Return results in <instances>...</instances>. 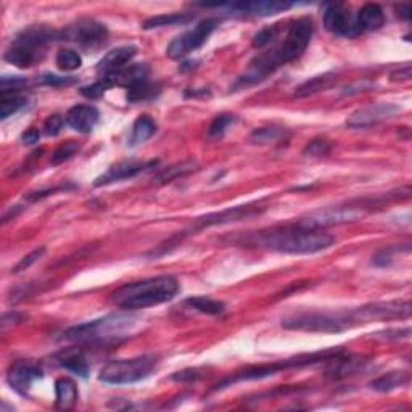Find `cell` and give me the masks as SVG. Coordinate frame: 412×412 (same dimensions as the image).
I'll return each instance as SVG.
<instances>
[{
    "mask_svg": "<svg viewBox=\"0 0 412 412\" xmlns=\"http://www.w3.org/2000/svg\"><path fill=\"white\" fill-rule=\"evenodd\" d=\"M255 243L285 255H314L334 245L335 237L322 229H309L295 224L260 232Z\"/></svg>",
    "mask_w": 412,
    "mask_h": 412,
    "instance_id": "6da1fadb",
    "label": "cell"
},
{
    "mask_svg": "<svg viewBox=\"0 0 412 412\" xmlns=\"http://www.w3.org/2000/svg\"><path fill=\"white\" fill-rule=\"evenodd\" d=\"M179 280L172 275H158L126 284L113 293V303L121 309H145L168 303L179 293Z\"/></svg>",
    "mask_w": 412,
    "mask_h": 412,
    "instance_id": "7a4b0ae2",
    "label": "cell"
},
{
    "mask_svg": "<svg viewBox=\"0 0 412 412\" xmlns=\"http://www.w3.org/2000/svg\"><path fill=\"white\" fill-rule=\"evenodd\" d=\"M140 319L134 314H110L84 324L74 325L65 332L63 336L76 343L113 345L128 339L137 329Z\"/></svg>",
    "mask_w": 412,
    "mask_h": 412,
    "instance_id": "3957f363",
    "label": "cell"
},
{
    "mask_svg": "<svg viewBox=\"0 0 412 412\" xmlns=\"http://www.w3.org/2000/svg\"><path fill=\"white\" fill-rule=\"evenodd\" d=\"M312 32H314V23H312L311 18H298L288 27L287 36H285L282 44L273 50L256 55V65L268 76H271L277 68L284 67V65L290 62H295V60L301 57L304 50L308 49L309 42H311Z\"/></svg>",
    "mask_w": 412,
    "mask_h": 412,
    "instance_id": "277c9868",
    "label": "cell"
},
{
    "mask_svg": "<svg viewBox=\"0 0 412 412\" xmlns=\"http://www.w3.org/2000/svg\"><path fill=\"white\" fill-rule=\"evenodd\" d=\"M62 37L57 31L45 26H31L21 31L13 41L10 49L5 52L3 58L13 67L30 68L44 58V49L47 44Z\"/></svg>",
    "mask_w": 412,
    "mask_h": 412,
    "instance_id": "5b68a950",
    "label": "cell"
},
{
    "mask_svg": "<svg viewBox=\"0 0 412 412\" xmlns=\"http://www.w3.org/2000/svg\"><path fill=\"white\" fill-rule=\"evenodd\" d=\"M158 360L154 356L145 354L130 359H116L110 360L108 364L102 367L100 382L108 385H129L150 377L157 369Z\"/></svg>",
    "mask_w": 412,
    "mask_h": 412,
    "instance_id": "8992f818",
    "label": "cell"
},
{
    "mask_svg": "<svg viewBox=\"0 0 412 412\" xmlns=\"http://www.w3.org/2000/svg\"><path fill=\"white\" fill-rule=\"evenodd\" d=\"M339 353H340L339 350H329V351H322V353L298 356V358H293V359H285V360H280V363H275V364H266V366H260V367H250V369H247V371H243V372L233 374V377H229L224 382L218 383L214 390H222V388H226V387L232 385V383H237V382L261 380V378L275 376V374L280 372V371H285V369L311 366V364L321 363V360H329Z\"/></svg>",
    "mask_w": 412,
    "mask_h": 412,
    "instance_id": "52a82bcc",
    "label": "cell"
},
{
    "mask_svg": "<svg viewBox=\"0 0 412 412\" xmlns=\"http://www.w3.org/2000/svg\"><path fill=\"white\" fill-rule=\"evenodd\" d=\"M350 312H298L285 317L282 327L288 330L303 332H322V334H339L350 327H353Z\"/></svg>",
    "mask_w": 412,
    "mask_h": 412,
    "instance_id": "ba28073f",
    "label": "cell"
},
{
    "mask_svg": "<svg viewBox=\"0 0 412 412\" xmlns=\"http://www.w3.org/2000/svg\"><path fill=\"white\" fill-rule=\"evenodd\" d=\"M409 299H391V301H377L364 304L354 311H350V317L354 325L367 324L374 321H395L409 319L411 317Z\"/></svg>",
    "mask_w": 412,
    "mask_h": 412,
    "instance_id": "9c48e42d",
    "label": "cell"
},
{
    "mask_svg": "<svg viewBox=\"0 0 412 412\" xmlns=\"http://www.w3.org/2000/svg\"><path fill=\"white\" fill-rule=\"evenodd\" d=\"M219 25L218 18H206V20L200 21L198 25L192 30L182 32L181 36H177L176 39L171 41V44L168 45L166 54L168 57L172 60L184 58L185 55L192 54V52L198 50L201 45L206 44V41L209 39V36L213 34Z\"/></svg>",
    "mask_w": 412,
    "mask_h": 412,
    "instance_id": "30bf717a",
    "label": "cell"
},
{
    "mask_svg": "<svg viewBox=\"0 0 412 412\" xmlns=\"http://www.w3.org/2000/svg\"><path fill=\"white\" fill-rule=\"evenodd\" d=\"M62 39L74 42L84 49H98L108 41V30L103 23L92 18H82L62 31Z\"/></svg>",
    "mask_w": 412,
    "mask_h": 412,
    "instance_id": "8fae6325",
    "label": "cell"
},
{
    "mask_svg": "<svg viewBox=\"0 0 412 412\" xmlns=\"http://www.w3.org/2000/svg\"><path fill=\"white\" fill-rule=\"evenodd\" d=\"M324 26L332 34L354 39L363 34V27L358 21V15L351 13L343 3H330L324 10Z\"/></svg>",
    "mask_w": 412,
    "mask_h": 412,
    "instance_id": "7c38bea8",
    "label": "cell"
},
{
    "mask_svg": "<svg viewBox=\"0 0 412 412\" xmlns=\"http://www.w3.org/2000/svg\"><path fill=\"white\" fill-rule=\"evenodd\" d=\"M366 206H335V208L319 209L311 213L309 216L301 219L298 224L309 229H324L329 226H336L348 221L359 219L364 214Z\"/></svg>",
    "mask_w": 412,
    "mask_h": 412,
    "instance_id": "4fadbf2b",
    "label": "cell"
},
{
    "mask_svg": "<svg viewBox=\"0 0 412 412\" xmlns=\"http://www.w3.org/2000/svg\"><path fill=\"white\" fill-rule=\"evenodd\" d=\"M398 111H400V106L393 105V103H372V105L356 110L354 113L346 119V124L354 129L371 128V126H376L382 123V121L395 116Z\"/></svg>",
    "mask_w": 412,
    "mask_h": 412,
    "instance_id": "5bb4252c",
    "label": "cell"
},
{
    "mask_svg": "<svg viewBox=\"0 0 412 412\" xmlns=\"http://www.w3.org/2000/svg\"><path fill=\"white\" fill-rule=\"evenodd\" d=\"M42 376H44V372H42L39 364L32 363V360H16L8 371L7 380L13 390L20 395H27L32 383L42 378Z\"/></svg>",
    "mask_w": 412,
    "mask_h": 412,
    "instance_id": "9a60e30c",
    "label": "cell"
},
{
    "mask_svg": "<svg viewBox=\"0 0 412 412\" xmlns=\"http://www.w3.org/2000/svg\"><path fill=\"white\" fill-rule=\"evenodd\" d=\"M137 55V47L135 45H121L116 49L110 50L108 54L103 57L97 65V73L102 78L111 76V74L121 71L126 67H129V63L133 62V58Z\"/></svg>",
    "mask_w": 412,
    "mask_h": 412,
    "instance_id": "2e32d148",
    "label": "cell"
},
{
    "mask_svg": "<svg viewBox=\"0 0 412 412\" xmlns=\"http://www.w3.org/2000/svg\"><path fill=\"white\" fill-rule=\"evenodd\" d=\"M157 161H150V163H140V161H119L116 165L110 166L108 171L103 172L102 176H98L93 185L95 187H102V185H108L113 184V182H119L124 179H133V177L139 176L140 172H144L147 168L154 166Z\"/></svg>",
    "mask_w": 412,
    "mask_h": 412,
    "instance_id": "e0dca14e",
    "label": "cell"
},
{
    "mask_svg": "<svg viewBox=\"0 0 412 412\" xmlns=\"http://www.w3.org/2000/svg\"><path fill=\"white\" fill-rule=\"evenodd\" d=\"M292 7V2H275V0H256V2H240L229 5L232 12L250 16H273L290 10Z\"/></svg>",
    "mask_w": 412,
    "mask_h": 412,
    "instance_id": "ac0fdd59",
    "label": "cell"
},
{
    "mask_svg": "<svg viewBox=\"0 0 412 412\" xmlns=\"http://www.w3.org/2000/svg\"><path fill=\"white\" fill-rule=\"evenodd\" d=\"M100 118V113L93 105H76L68 110L65 121L69 128L81 134H89L95 128Z\"/></svg>",
    "mask_w": 412,
    "mask_h": 412,
    "instance_id": "d6986e66",
    "label": "cell"
},
{
    "mask_svg": "<svg viewBox=\"0 0 412 412\" xmlns=\"http://www.w3.org/2000/svg\"><path fill=\"white\" fill-rule=\"evenodd\" d=\"M260 213V206H251V205H243V206H237V208H231V209H224L221 213L216 214H208V216L200 218L196 221V227H206V226H213V224H226V222H232V221H240L243 218L248 216H255V214Z\"/></svg>",
    "mask_w": 412,
    "mask_h": 412,
    "instance_id": "ffe728a7",
    "label": "cell"
},
{
    "mask_svg": "<svg viewBox=\"0 0 412 412\" xmlns=\"http://www.w3.org/2000/svg\"><path fill=\"white\" fill-rule=\"evenodd\" d=\"M148 73L150 69L147 65H129V67H126L118 73L111 74V76H105V79L108 81L111 87L119 86L130 89L140 82L148 81Z\"/></svg>",
    "mask_w": 412,
    "mask_h": 412,
    "instance_id": "44dd1931",
    "label": "cell"
},
{
    "mask_svg": "<svg viewBox=\"0 0 412 412\" xmlns=\"http://www.w3.org/2000/svg\"><path fill=\"white\" fill-rule=\"evenodd\" d=\"M79 391L74 380L69 377H60L55 380V402L62 411H68L74 407L78 401Z\"/></svg>",
    "mask_w": 412,
    "mask_h": 412,
    "instance_id": "7402d4cb",
    "label": "cell"
},
{
    "mask_svg": "<svg viewBox=\"0 0 412 412\" xmlns=\"http://www.w3.org/2000/svg\"><path fill=\"white\" fill-rule=\"evenodd\" d=\"M356 15L363 31H377L385 25V13L378 3H366Z\"/></svg>",
    "mask_w": 412,
    "mask_h": 412,
    "instance_id": "603a6c76",
    "label": "cell"
},
{
    "mask_svg": "<svg viewBox=\"0 0 412 412\" xmlns=\"http://www.w3.org/2000/svg\"><path fill=\"white\" fill-rule=\"evenodd\" d=\"M336 82V76L334 73H325L321 76H314L308 79L306 82H303L297 91H295V98H304L309 95H314L317 92H324L327 89H330Z\"/></svg>",
    "mask_w": 412,
    "mask_h": 412,
    "instance_id": "cb8c5ba5",
    "label": "cell"
},
{
    "mask_svg": "<svg viewBox=\"0 0 412 412\" xmlns=\"http://www.w3.org/2000/svg\"><path fill=\"white\" fill-rule=\"evenodd\" d=\"M154 133H157V123L150 118L148 115H142L135 119V123L133 124V133H130V139H129V145H140L144 142H147L150 137H153Z\"/></svg>",
    "mask_w": 412,
    "mask_h": 412,
    "instance_id": "d4e9b609",
    "label": "cell"
},
{
    "mask_svg": "<svg viewBox=\"0 0 412 412\" xmlns=\"http://www.w3.org/2000/svg\"><path fill=\"white\" fill-rule=\"evenodd\" d=\"M58 363L60 366L68 369L74 374L81 377H87L89 374V364L84 354L79 350H69V351H63L62 354L58 356Z\"/></svg>",
    "mask_w": 412,
    "mask_h": 412,
    "instance_id": "484cf974",
    "label": "cell"
},
{
    "mask_svg": "<svg viewBox=\"0 0 412 412\" xmlns=\"http://www.w3.org/2000/svg\"><path fill=\"white\" fill-rule=\"evenodd\" d=\"M185 304L190 309H194V311L201 312V314H206V316H219L222 314L224 309H226L224 303L208 297H192L189 299H185Z\"/></svg>",
    "mask_w": 412,
    "mask_h": 412,
    "instance_id": "4316f807",
    "label": "cell"
},
{
    "mask_svg": "<svg viewBox=\"0 0 412 412\" xmlns=\"http://www.w3.org/2000/svg\"><path fill=\"white\" fill-rule=\"evenodd\" d=\"M407 383H409V374L404 371H395L387 374V376H382L380 378H377V380H374L371 383V388L385 393V391L396 390V388L400 387H404Z\"/></svg>",
    "mask_w": 412,
    "mask_h": 412,
    "instance_id": "83f0119b",
    "label": "cell"
},
{
    "mask_svg": "<svg viewBox=\"0 0 412 412\" xmlns=\"http://www.w3.org/2000/svg\"><path fill=\"white\" fill-rule=\"evenodd\" d=\"M27 105L26 95L21 92H2V100H0V118L7 119L8 116L15 115L23 106Z\"/></svg>",
    "mask_w": 412,
    "mask_h": 412,
    "instance_id": "f1b7e54d",
    "label": "cell"
},
{
    "mask_svg": "<svg viewBox=\"0 0 412 412\" xmlns=\"http://www.w3.org/2000/svg\"><path fill=\"white\" fill-rule=\"evenodd\" d=\"M192 15L189 13H165V15H158L153 18H148L144 23V30H153V27H163V26H174V25H184L192 20Z\"/></svg>",
    "mask_w": 412,
    "mask_h": 412,
    "instance_id": "f546056e",
    "label": "cell"
},
{
    "mask_svg": "<svg viewBox=\"0 0 412 412\" xmlns=\"http://www.w3.org/2000/svg\"><path fill=\"white\" fill-rule=\"evenodd\" d=\"M158 92H160V87L154 86V84L150 81H144L137 84V86L128 89V95H126V98H128V102L130 103L147 102L157 97Z\"/></svg>",
    "mask_w": 412,
    "mask_h": 412,
    "instance_id": "4dcf8cb0",
    "label": "cell"
},
{
    "mask_svg": "<svg viewBox=\"0 0 412 412\" xmlns=\"http://www.w3.org/2000/svg\"><path fill=\"white\" fill-rule=\"evenodd\" d=\"M195 170H196V168H195V163L194 161L181 163V165L170 166V168H168V170L161 171L160 174L154 177V182H157V184H166V182L174 181V179H177V177L190 174V172L195 171Z\"/></svg>",
    "mask_w": 412,
    "mask_h": 412,
    "instance_id": "1f68e13d",
    "label": "cell"
},
{
    "mask_svg": "<svg viewBox=\"0 0 412 412\" xmlns=\"http://www.w3.org/2000/svg\"><path fill=\"white\" fill-rule=\"evenodd\" d=\"M57 67L62 71H74L82 67V57L73 49H62L57 54Z\"/></svg>",
    "mask_w": 412,
    "mask_h": 412,
    "instance_id": "d6a6232c",
    "label": "cell"
},
{
    "mask_svg": "<svg viewBox=\"0 0 412 412\" xmlns=\"http://www.w3.org/2000/svg\"><path fill=\"white\" fill-rule=\"evenodd\" d=\"M285 129L284 128H275V126H271V128H260L256 129L251 135V140L255 144H271V142H277L284 137Z\"/></svg>",
    "mask_w": 412,
    "mask_h": 412,
    "instance_id": "836d02e7",
    "label": "cell"
},
{
    "mask_svg": "<svg viewBox=\"0 0 412 412\" xmlns=\"http://www.w3.org/2000/svg\"><path fill=\"white\" fill-rule=\"evenodd\" d=\"M237 121V116L233 115H219L213 119V123L208 128V135L211 139L222 137L224 133L231 128V126Z\"/></svg>",
    "mask_w": 412,
    "mask_h": 412,
    "instance_id": "e575fe53",
    "label": "cell"
},
{
    "mask_svg": "<svg viewBox=\"0 0 412 412\" xmlns=\"http://www.w3.org/2000/svg\"><path fill=\"white\" fill-rule=\"evenodd\" d=\"M78 152H79L78 142L68 140V142L60 145V147L54 152V154H52V165H60V163L68 161L69 158H73Z\"/></svg>",
    "mask_w": 412,
    "mask_h": 412,
    "instance_id": "d590c367",
    "label": "cell"
},
{
    "mask_svg": "<svg viewBox=\"0 0 412 412\" xmlns=\"http://www.w3.org/2000/svg\"><path fill=\"white\" fill-rule=\"evenodd\" d=\"M279 34V26L274 25V26H268V27H263L261 31H258L255 37H253V47L255 49H264V47H268L269 44H273V42L275 41V37H277Z\"/></svg>",
    "mask_w": 412,
    "mask_h": 412,
    "instance_id": "8d00e7d4",
    "label": "cell"
},
{
    "mask_svg": "<svg viewBox=\"0 0 412 412\" xmlns=\"http://www.w3.org/2000/svg\"><path fill=\"white\" fill-rule=\"evenodd\" d=\"M108 89H111V86L106 81L105 78H100L97 82L91 84V86H86L81 89V93L89 100H95V98H100L103 93H105Z\"/></svg>",
    "mask_w": 412,
    "mask_h": 412,
    "instance_id": "74e56055",
    "label": "cell"
},
{
    "mask_svg": "<svg viewBox=\"0 0 412 412\" xmlns=\"http://www.w3.org/2000/svg\"><path fill=\"white\" fill-rule=\"evenodd\" d=\"M332 148V142L327 139H314L311 140L306 145V148H304V154H308V157H324L330 152Z\"/></svg>",
    "mask_w": 412,
    "mask_h": 412,
    "instance_id": "f35d334b",
    "label": "cell"
},
{
    "mask_svg": "<svg viewBox=\"0 0 412 412\" xmlns=\"http://www.w3.org/2000/svg\"><path fill=\"white\" fill-rule=\"evenodd\" d=\"M65 119L60 115H52L49 118L45 119L44 126H42V133L45 135H49V137H55V135L60 134V130L63 128Z\"/></svg>",
    "mask_w": 412,
    "mask_h": 412,
    "instance_id": "ab89813d",
    "label": "cell"
},
{
    "mask_svg": "<svg viewBox=\"0 0 412 412\" xmlns=\"http://www.w3.org/2000/svg\"><path fill=\"white\" fill-rule=\"evenodd\" d=\"M45 253V248H37V250H34L32 253H30V255L23 258V260L18 263V266L15 269H13V273H20V271H25L30 268V266H32L36 263V261H39L42 255Z\"/></svg>",
    "mask_w": 412,
    "mask_h": 412,
    "instance_id": "60d3db41",
    "label": "cell"
},
{
    "mask_svg": "<svg viewBox=\"0 0 412 412\" xmlns=\"http://www.w3.org/2000/svg\"><path fill=\"white\" fill-rule=\"evenodd\" d=\"M201 377H203V371H201V369H185V371L176 372L174 376H172V380H176V382H195Z\"/></svg>",
    "mask_w": 412,
    "mask_h": 412,
    "instance_id": "b9f144b4",
    "label": "cell"
},
{
    "mask_svg": "<svg viewBox=\"0 0 412 412\" xmlns=\"http://www.w3.org/2000/svg\"><path fill=\"white\" fill-rule=\"evenodd\" d=\"M411 335V329L406 327V329H396V330H385V332H378L376 334V339H382V340H400V339H407Z\"/></svg>",
    "mask_w": 412,
    "mask_h": 412,
    "instance_id": "7bdbcfd3",
    "label": "cell"
},
{
    "mask_svg": "<svg viewBox=\"0 0 412 412\" xmlns=\"http://www.w3.org/2000/svg\"><path fill=\"white\" fill-rule=\"evenodd\" d=\"M393 251H395V248H385V250L378 251L377 255L374 256L372 264L378 266V268H387V266H390L393 261Z\"/></svg>",
    "mask_w": 412,
    "mask_h": 412,
    "instance_id": "ee69618b",
    "label": "cell"
},
{
    "mask_svg": "<svg viewBox=\"0 0 412 412\" xmlns=\"http://www.w3.org/2000/svg\"><path fill=\"white\" fill-rule=\"evenodd\" d=\"M42 81L47 86H69V84H73L76 79L74 78H63V76H55V74H45L44 78H42Z\"/></svg>",
    "mask_w": 412,
    "mask_h": 412,
    "instance_id": "f6af8a7d",
    "label": "cell"
},
{
    "mask_svg": "<svg viewBox=\"0 0 412 412\" xmlns=\"http://www.w3.org/2000/svg\"><path fill=\"white\" fill-rule=\"evenodd\" d=\"M26 319L25 314H21V312H8V314H5L2 317V330L5 332L8 325H15V324H20V322H23Z\"/></svg>",
    "mask_w": 412,
    "mask_h": 412,
    "instance_id": "bcb514c9",
    "label": "cell"
},
{
    "mask_svg": "<svg viewBox=\"0 0 412 412\" xmlns=\"http://www.w3.org/2000/svg\"><path fill=\"white\" fill-rule=\"evenodd\" d=\"M39 139H41V133H39V129H34V128L27 129L26 133L21 135L23 144H26V145H34L36 142H39Z\"/></svg>",
    "mask_w": 412,
    "mask_h": 412,
    "instance_id": "7dc6e473",
    "label": "cell"
},
{
    "mask_svg": "<svg viewBox=\"0 0 412 412\" xmlns=\"http://www.w3.org/2000/svg\"><path fill=\"white\" fill-rule=\"evenodd\" d=\"M391 79H393V81H407V79H411V67H409V65H406V67H402L400 69H396V71H393Z\"/></svg>",
    "mask_w": 412,
    "mask_h": 412,
    "instance_id": "c3c4849f",
    "label": "cell"
},
{
    "mask_svg": "<svg viewBox=\"0 0 412 412\" xmlns=\"http://www.w3.org/2000/svg\"><path fill=\"white\" fill-rule=\"evenodd\" d=\"M396 12L398 16L402 18L404 21H409L412 18V7L409 3H401V5H396Z\"/></svg>",
    "mask_w": 412,
    "mask_h": 412,
    "instance_id": "681fc988",
    "label": "cell"
}]
</instances>
